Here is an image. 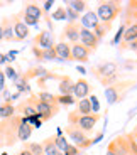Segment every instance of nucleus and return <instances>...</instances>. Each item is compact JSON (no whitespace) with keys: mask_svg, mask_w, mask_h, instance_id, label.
I'll return each instance as SVG.
<instances>
[{"mask_svg":"<svg viewBox=\"0 0 137 155\" xmlns=\"http://www.w3.org/2000/svg\"><path fill=\"white\" fill-rule=\"evenodd\" d=\"M91 73L95 74L98 81L102 83L103 86H112L118 81V66L117 62L107 61V62H100L95 68H91Z\"/></svg>","mask_w":137,"mask_h":155,"instance_id":"obj_1","label":"nucleus"},{"mask_svg":"<svg viewBox=\"0 0 137 155\" xmlns=\"http://www.w3.org/2000/svg\"><path fill=\"white\" fill-rule=\"evenodd\" d=\"M102 120L100 113H93V115H78L76 111L68 113V125L76 127L78 130L85 133H91L97 127V123Z\"/></svg>","mask_w":137,"mask_h":155,"instance_id":"obj_2","label":"nucleus"},{"mask_svg":"<svg viewBox=\"0 0 137 155\" xmlns=\"http://www.w3.org/2000/svg\"><path fill=\"white\" fill-rule=\"evenodd\" d=\"M124 7L122 2H115V0H107V2H98L97 4V17L100 22H108L112 24L118 15L122 14Z\"/></svg>","mask_w":137,"mask_h":155,"instance_id":"obj_3","label":"nucleus"},{"mask_svg":"<svg viewBox=\"0 0 137 155\" xmlns=\"http://www.w3.org/2000/svg\"><path fill=\"white\" fill-rule=\"evenodd\" d=\"M64 133H66V137L71 140V142H73L74 147L80 148V150H86V148L91 147V138L88 137V133L78 130L76 127L68 125V127L64 128Z\"/></svg>","mask_w":137,"mask_h":155,"instance_id":"obj_4","label":"nucleus"},{"mask_svg":"<svg viewBox=\"0 0 137 155\" xmlns=\"http://www.w3.org/2000/svg\"><path fill=\"white\" fill-rule=\"evenodd\" d=\"M134 83H115V84L108 86V88L105 89V94H107V101H108V105H114V103H118V101L124 100V96H125V93L129 91L130 88H132Z\"/></svg>","mask_w":137,"mask_h":155,"instance_id":"obj_5","label":"nucleus"},{"mask_svg":"<svg viewBox=\"0 0 137 155\" xmlns=\"http://www.w3.org/2000/svg\"><path fill=\"white\" fill-rule=\"evenodd\" d=\"M12 27H14V37H15L17 42L20 41H26L29 37V27L24 24L22 20V12L20 14H15V15H12Z\"/></svg>","mask_w":137,"mask_h":155,"instance_id":"obj_6","label":"nucleus"},{"mask_svg":"<svg viewBox=\"0 0 137 155\" xmlns=\"http://www.w3.org/2000/svg\"><path fill=\"white\" fill-rule=\"evenodd\" d=\"M34 108H36V113H39L41 121H47V120H51V118H54V116L58 115L61 106L59 105H47V103H43V101L37 100Z\"/></svg>","mask_w":137,"mask_h":155,"instance_id":"obj_7","label":"nucleus"},{"mask_svg":"<svg viewBox=\"0 0 137 155\" xmlns=\"http://www.w3.org/2000/svg\"><path fill=\"white\" fill-rule=\"evenodd\" d=\"M98 42H100V41H98L97 35L93 34V31L80 27V44H81L83 47H86L90 52H95V51L98 49Z\"/></svg>","mask_w":137,"mask_h":155,"instance_id":"obj_8","label":"nucleus"},{"mask_svg":"<svg viewBox=\"0 0 137 155\" xmlns=\"http://www.w3.org/2000/svg\"><path fill=\"white\" fill-rule=\"evenodd\" d=\"M80 27H81V25H80L78 22H76V24H66V25H64V29H63L61 41H64V42L68 41V44H70V46L80 42Z\"/></svg>","mask_w":137,"mask_h":155,"instance_id":"obj_9","label":"nucleus"},{"mask_svg":"<svg viewBox=\"0 0 137 155\" xmlns=\"http://www.w3.org/2000/svg\"><path fill=\"white\" fill-rule=\"evenodd\" d=\"M108 148L114 152L115 155H132L129 148V142H127L125 135H118L115 137L112 142L108 143Z\"/></svg>","mask_w":137,"mask_h":155,"instance_id":"obj_10","label":"nucleus"},{"mask_svg":"<svg viewBox=\"0 0 137 155\" xmlns=\"http://www.w3.org/2000/svg\"><path fill=\"white\" fill-rule=\"evenodd\" d=\"M36 101H37V96L36 94H31L27 100H24L22 103H19V106L15 108V113H19V116H24V118H29V116L36 115Z\"/></svg>","mask_w":137,"mask_h":155,"instance_id":"obj_11","label":"nucleus"},{"mask_svg":"<svg viewBox=\"0 0 137 155\" xmlns=\"http://www.w3.org/2000/svg\"><path fill=\"white\" fill-rule=\"evenodd\" d=\"M91 93V84L88 81H86L85 78H80V79H76V83H74L73 86V98L76 100H83V98H86L88 94Z\"/></svg>","mask_w":137,"mask_h":155,"instance_id":"obj_12","label":"nucleus"},{"mask_svg":"<svg viewBox=\"0 0 137 155\" xmlns=\"http://www.w3.org/2000/svg\"><path fill=\"white\" fill-rule=\"evenodd\" d=\"M32 42H34L36 47H39V49H53L54 47V41H53V35L49 31H41L34 37Z\"/></svg>","mask_w":137,"mask_h":155,"instance_id":"obj_13","label":"nucleus"},{"mask_svg":"<svg viewBox=\"0 0 137 155\" xmlns=\"http://www.w3.org/2000/svg\"><path fill=\"white\" fill-rule=\"evenodd\" d=\"M90 51L86 49V47H83L80 42L73 44L71 46V61H78V62H86L88 59H90Z\"/></svg>","mask_w":137,"mask_h":155,"instance_id":"obj_14","label":"nucleus"},{"mask_svg":"<svg viewBox=\"0 0 137 155\" xmlns=\"http://www.w3.org/2000/svg\"><path fill=\"white\" fill-rule=\"evenodd\" d=\"M80 22H81V27L88 29V31H93L98 24H100V20H98L97 14H95L93 10H88L80 17Z\"/></svg>","mask_w":137,"mask_h":155,"instance_id":"obj_15","label":"nucleus"},{"mask_svg":"<svg viewBox=\"0 0 137 155\" xmlns=\"http://www.w3.org/2000/svg\"><path fill=\"white\" fill-rule=\"evenodd\" d=\"M54 52L58 61H71V46L64 41L54 44Z\"/></svg>","mask_w":137,"mask_h":155,"instance_id":"obj_16","label":"nucleus"},{"mask_svg":"<svg viewBox=\"0 0 137 155\" xmlns=\"http://www.w3.org/2000/svg\"><path fill=\"white\" fill-rule=\"evenodd\" d=\"M31 51H32V54L36 56V59H39V61H58L54 47L53 49H39V47L32 46Z\"/></svg>","mask_w":137,"mask_h":155,"instance_id":"obj_17","label":"nucleus"},{"mask_svg":"<svg viewBox=\"0 0 137 155\" xmlns=\"http://www.w3.org/2000/svg\"><path fill=\"white\" fill-rule=\"evenodd\" d=\"M73 86H74V81L70 76H59V84H58L59 94L73 96Z\"/></svg>","mask_w":137,"mask_h":155,"instance_id":"obj_18","label":"nucleus"},{"mask_svg":"<svg viewBox=\"0 0 137 155\" xmlns=\"http://www.w3.org/2000/svg\"><path fill=\"white\" fill-rule=\"evenodd\" d=\"M132 22H137V0H130L125 5V17H124V25H129Z\"/></svg>","mask_w":137,"mask_h":155,"instance_id":"obj_19","label":"nucleus"},{"mask_svg":"<svg viewBox=\"0 0 137 155\" xmlns=\"http://www.w3.org/2000/svg\"><path fill=\"white\" fill-rule=\"evenodd\" d=\"M2 25V34H4V41L7 42H14L15 37H14V27H12V19L10 17H4V20L0 22Z\"/></svg>","mask_w":137,"mask_h":155,"instance_id":"obj_20","label":"nucleus"},{"mask_svg":"<svg viewBox=\"0 0 137 155\" xmlns=\"http://www.w3.org/2000/svg\"><path fill=\"white\" fill-rule=\"evenodd\" d=\"M22 14H24V15H27V17H31V19L39 20L41 17H43L44 12H43V8H41L37 4H34V2H29V4H26Z\"/></svg>","mask_w":137,"mask_h":155,"instance_id":"obj_21","label":"nucleus"},{"mask_svg":"<svg viewBox=\"0 0 137 155\" xmlns=\"http://www.w3.org/2000/svg\"><path fill=\"white\" fill-rule=\"evenodd\" d=\"M132 41H137V22L125 25V31H124V35H122V44L132 42Z\"/></svg>","mask_w":137,"mask_h":155,"instance_id":"obj_22","label":"nucleus"},{"mask_svg":"<svg viewBox=\"0 0 137 155\" xmlns=\"http://www.w3.org/2000/svg\"><path fill=\"white\" fill-rule=\"evenodd\" d=\"M31 135H32V127L29 123H22L20 121V125L17 127V140H20L22 143H26L31 138Z\"/></svg>","mask_w":137,"mask_h":155,"instance_id":"obj_23","label":"nucleus"},{"mask_svg":"<svg viewBox=\"0 0 137 155\" xmlns=\"http://www.w3.org/2000/svg\"><path fill=\"white\" fill-rule=\"evenodd\" d=\"M15 115V106L12 103H2L0 105V120H9Z\"/></svg>","mask_w":137,"mask_h":155,"instance_id":"obj_24","label":"nucleus"},{"mask_svg":"<svg viewBox=\"0 0 137 155\" xmlns=\"http://www.w3.org/2000/svg\"><path fill=\"white\" fill-rule=\"evenodd\" d=\"M110 31H112V24H108V22H100L97 27L93 29V34L97 35L98 41H102V39L105 37V35L108 34Z\"/></svg>","mask_w":137,"mask_h":155,"instance_id":"obj_25","label":"nucleus"},{"mask_svg":"<svg viewBox=\"0 0 137 155\" xmlns=\"http://www.w3.org/2000/svg\"><path fill=\"white\" fill-rule=\"evenodd\" d=\"M41 145H43L44 155H53V153H56V152H58V148H56V145H54V138H53V137L44 138L43 142H41Z\"/></svg>","mask_w":137,"mask_h":155,"instance_id":"obj_26","label":"nucleus"},{"mask_svg":"<svg viewBox=\"0 0 137 155\" xmlns=\"http://www.w3.org/2000/svg\"><path fill=\"white\" fill-rule=\"evenodd\" d=\"M68 7L73 8L76 14H85V12H88V2H85V0H71V2H68Z\"/></svg>","mask_w":137,"mask_h":155,"instance_id":"obj_27","label":"nucleus"},{"mask_svg":"<svg viewBox=\"0 0 137 155\" xmlns=\"http://www.w3.org/2000/svg\"><path fill=\"white\" fill-rule=\"evenodd\" d=\"M36 96H37V100H39V101H43V103H47V105H58L56 94L49 93V91H39Z\"/></svg>","mask_w":137,"mask_h":155,"instance_id":"obj_28","label":"nucleus"},{"mask_svg":"<svg viewBox=\"0 0 137 155\" xmlns=\"http://www.w3.org/2000/svg\"><path fill=\"white\" fill-rule=\"evenodd\" d=\"M78 115H93V110H91V103L90 100H86V98H83V100L78 101Z\"/></svg>","mask_w":137,"mask_h":155,"instance_id":"obj_29","label":"nucleus"},{"mask_svg":"<svg viewBox=\"0 0 137 155\" xmlns=\"http://www.w3.org/2000/svg\"><path fill=\"white\" fill-rule=\"evenodd\" d=\"M53 138H54V145L58 148V152H64L66 147L70 145V142H68V138L64 135H53Z\"/></svg>","mask_w":137,"mask_h":155,"instance_id":"obj_30","label":"nucleus"},{"mask_svg":"<svg viewBox=\"0 0 137 155\" xmlns=\"http://www.w3.org/2000/svg\"><path fill=\"white\" fill-rule=\"evenodd\" d=\"M24 148H26V150H29L32 155H44L43 145L36 143V142H26V143H24Z\"/></svg>","mask_w":137,"mask_h":155,"instance_id":"obj_31","label":"nucleus"},{"mask_svg":"<svg viewBox=\"0 0 137 155\" xmlns=\"http://www.w3.org/2000/svg\"><path fill=\"white\" fill-rule=\"evenodd\" d=\"M64 12H66V20H68V24H76L80 20V14H76V12L73 10V8H70L66 5V7H64Z\"/></svg>","mask_w":137,"mask_h":155,"instance_id":"obj_32","label":"nucleus"},{"mask_svg":"<svg viewBox=\"0 0 137 155\" xmlns=\"http://www.w3.org/2000/svg\"><path fill=\"white\" fill-rule=\"evenodd\" d=\"M56 100H58L59 106H71V105H74V101H76L73 96H64V94H56Z\"/></svg>","mask_w":137,"mask_h":155,"instance_id":"obj_33","label":"nucleus"},{"mask_svg":"<svg viewBox=\"0 0 137 155\" xmlns=\"http://www.w3.org/2000/svg\"><path fill=\"white\" fill-rule=\"evenodd\" d=\"M51 19H54V20H66V12H64V7H63V5H59V7L56 8L54 12H53Z\"/></svg>","mask_w":137,"mask_h":155,"instance_id":"obj_34","label":"nucleus"},{"mask_svg":"<svg viewBox=\"0 0 137 155\" xmlns=\"http://www.w3.org/2000/svg\"><path fill=\"white\" fill-rule=\"evenodd\" d=\"M4 74H5V78H9V79H12V81H14V79L17 78V71L14 69L12 66H7V68H5Z\"/></svg>","mask_w":137,"mask_h":155,"instance_id":"obj_35","label":"nucleus"},{"mask_svg":"<svg viewBox=\"0 0 137 155\" xmlns=\"http://www.w3.org/2000/svg\"><path fill=\"white\" fill-rule=\"evenodd\" d=\"M80 152H81L80 148H76L73 143H70V145L66 147V150L63 152V153H64V155H80Z\"/></svg>","mask_w":137,"mask_h":155,"instance_id":"obj_36","label":"nucleus"},{"mask_svg":"<svg viewBox=\"0 0 137 155\" xmlns=\"http://www.w3.org/2000/svg\"><path fill=\"white\" fill-rule=\"evenodd\" d=\"M120 46H122V49H129L132 52H137V41H132V42H127V44L120 42Z\"/></svg>","mask_w":137,"mask_h":155,"instance_id":"obj_37","label":"nucleus"},{"mask_svg":"<svg viewBox=\"0 0 137 155\" xmlns=\"http://www.w3.org/2000/svg\"><path fill=\"white\" fill-rule=\"evenodd\" d=\"M90 103H91V110H93V113H98V110H100L98 98H97V96H91V98H90Z\"/></svg>","mask_w":137,"mask_h":155,"instance_id":"obj_38","label":"nucleus"},{"mask_svg":"<svg viewBox=\"0 0 137 155\" xmlns=\"http://www.w3.org/2000/svg\"><path fill=\"white\" fill-rule=\"evenodd\" d=\"M4 89H5V74L0 69V91H4Z\"/></svg>","mask_w":137,"mask_h":155,"instance_id":"obj_39","label":"nucleus"},{"mask_svg":"<svg viewBox=\"0 0 137 155\" xmlns=\"http://www.w3.org/2000/svg\"><path fill=\"white\" fill-rule=\"evenodd\" d=\"M43 5H44V10H49V8H51V5H54V2H53V0H47V2H44Z\"/></svg>","mask_w":137,"mask_h":155,"instance_id":"obj_40","label":"nucleus"},{"mask_svg":"<svg viewBox=\"0 0 137 155\" xmlns=\"http://www.w3.org/2000/svg\"><path fill=\"white\" fill-rule=\"evenodd\" d=\"M5 62H9L7 54H2V52H0V64H5Z\"/></svg>","mask_w":137,"mask_h":155,"instance_id":"obj_41","label":"nucleus"},{"mask_svg":"<svg viewBox=\"0 0 137 155\" xmlns=\"http://www.w3.org/2000/svg\"><path fill=\"white\" fill-rule=\"evenodd\" d=\"M17 155H32V153H31V152H29V150H26V148H22V150H20V152H19V153H17Z\"/></svg>","mask_w":137,"mask_h":155,"instance_id":"obj_42","label":"nucleus"},{"mask_svg":"<svg viewBox=\"0 0 137 155\" xmlns=\"http://www.w3.org/2000/svg\"><path fill=\"white\" fill-rule=\"evenodd\" d=\"M4 41V34H2V25H0V42Z\"/></svg>","mask_w":137,"mask_h":155,"instance_id":"obj_43","label":"nucleus"},{"mask_svg":"<svg viewBox=\"0 0 137 155\" xmlns=\"http://www.w3.org/2000/svg\"><path fill=\"white\" fill-rule=\"evenodd\" d=\"M107 155H115V153H114L112 150H110V148H107Z\"/></svg>","mask_w":137,"mask_h":155,"instance_id":"obj_44","label":"nucleus"},{"mask_svg":"<svg viewBox=\"0 0 137 155\" xmlns=\"http://www.w3.org/2000/svg\"><path fill=\"white\" fill-rule=\"evenodd\" d=\"M53 155H64L63 152H56V153H53Z\"/></svg>","mask_w":137,"mask_h":155,"instance_id":"obj_45","label":"nucleus"},{"mask_svg":"<svg viewBox=\"0 0 137 155\" xmlns=\"http://www.w3.org/2000/svg\"><path fill=\"white\" fill-rule=\"evenodd\" d=\"M2 5H4V2H0V7H2Z\"/></svg>","mask_w":137,"mask_h":155,"instance_id":"obj_46","label":"nucleus"}]
</instances>
